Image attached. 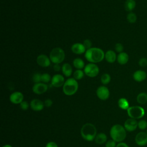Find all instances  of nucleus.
Segmentation results:
<instances>
[{"mask_svg":"<svg viewBox=\"0 0 147 147\" xmlns=\"http://www.w3.org/2000/svg\"><path fill=\"white\" fill-rule=\"evenodd\" d=\"M105 55V53L100 48L91 47V48L86 50L84 57L89 62L91 63H97L103 60Z\"/></svg>","mask_w":147,"mask_h":147,"instance_id":"f257e3e1","label":"nucleus"},{"mask_svg":"<svg viewBox=\"0 0 147 147\" xmlns=\"http://www.w3.org/2000/svg\"><path fill=\"white\" fill-rule=\"evenodd\" d=\"M124 126L119 125L115 124L113 125L110 130V135L112 140L115 142H122L126 137V131Z\"/></svg>","mask_w":147,"mask_h":147,"instance_id":"f03ea898","label":"nucleus"},{"mask_svg":"<svg viewBox=\"0 0 147 147\" xmlns=\"http://www.w3.org/2000/svg\"><path fill=\"white\" fill-rule=\"evenodd\" d=\"M80 134L84 140L91 141L95 140L97 135L96 127L91 123H85L81 128Z\"/></svg>","mask_w":147,"mask_h":147,"instance_id":"7ed1b4c3","label":"nucleus"},{"mask_svg":"<svg viewBox=\"0 0 147 147\" xmlns=\"http://www.w3.org/2000/svg\"><path fill=\"white\" fill-rule=\"evenodd\" d=\"M79 87L78 82L74 78L68 79L63 86V91L66 95L71 96L75 94Z\"/></svg>","mask_w":147,"mask_h":147,"instance_id":"20e7f679","label":"nucleus"},{"mask_svg":"<svg viewBox=\"0 0 147 147\" xmlns=\"http://www.w3.org/2000/svg\"><path fill=\"white\" fill-rule=\"evenodd\" d=\"M49 58L53 63L60 64L62 63L65 59V52L61 48H55L51 51Z\"/></svg>","mask_w":147,"mask_h":147,"instance_id":"39448f33","label":"nucleus"},{"mask_svg":"<svg viewBox=\"0 0 147 147\" xmlns=\"http://www.w3.org/2000/svg\"><path fill=\"white\" fill-rule=\"evenodd\" d=\"M126 111L129 117L135 119H140L145 115L144 109L139 106H130Z\"/></svg>","mask_w":147,"mask_h":147,"instance_id":"423d86ee","label":"nucleus"},{"mask_svg":"<svg viewBox=\"0 0 147 147\" xmlns=\"http://www.w3.org/2000/svg\"><path fill=\"white\" fill-rule=\"evenodd\" d=\"M99 72V69L95 63H88L84 68V74L90 78L96 76Z\"/></svg>","mask_w":147,"mask_h":147,"instance_id":"0eeeda50","label":"nucleus"},{"mask_svg":"<svg viewBox=\"0 0 147 147\" xmlns=\"http://www.w3.org/2000/svg\"><path fill=\"white\" fill-rule=\"evenodd\" d=\"M97 96L102 100L107 99L110 96V91L107 87L104 86L99 87L96 91Z\"/></svg>","mask_w":147,"mask_h":147,"instance_id":"6e6552de","label":"nucleus"},{"mask_svg":"<svg viewBox=\"0 0 147 147\" xmlns=\"http://www.w3.org/2000/svg\"><path fill=\"white\" fill-rule=\"evenodd\" d=\"M138 127V122L133 118H129L126 119L124 123V127L128 131H133Z\"/></svg>","mask_w":147,"mask_h":147,"instance_id":"1a4fd4ad","label":"nucleus"},{"mask_svg":"<svg viewBox=\"0 0 147 147\" xmlns=\"http://www.w3.org/2000/svg\"><path fill=\"white\" fill-rule=\"evenodd\" d=\"M64 78L60 74L54 75L51 79V84L55 87H60L64 84Z\"/></svg>","mask_w":147,"mask_h":147,"instance_id":"9d476101","label":"nucleus"},{"mask_svg":"<svg viewBox=\"0 0 147 147\" xmlns=\"http://www.w3.org/2000/svg\"><path fill=\"white\" fill-rule=\"evenodd\" d=\"M135 142L139 146H145L147 144V134L146 132L138 133L135 137Z\"/></svg>","mask_w":147,"mask_h":147,"instance_id":"9b49d317","label":"nucleus"},{"mask_svg":"<svg viewBox=\"0 0 147 147\" xmlns=\"http://www.w3.org/2000/svg\"><path fill=\"white\" fill-rule=\"evenodd\" d=\"M48 88V87L46 84V83L40 82L35 83L32 87V90L34 93L38 95H40L45 92L47 91Z\"/></svg>","mask_w":147,"mask_h":147,"instance_id":"f8f14e48","label":"nucleus"},{"mask_svg":"<svg viewBox=\"0 0 147 147\" xmlns=\"http://www.w3.org/2000/svg\"><path fill=\"white\" fill-rule=\"evenodd\" d=\"M37 63L41 67H47L50 65L51 64V60L50 58L48 57L47 55L41 54L37 56Z\"/></svg>","mask_w":147,"mask_h":147,"instance_id":"ddd939ff","label":"nucleus"},{"mask_svg":"<svg viewBox=\"0 0 147 147\" xmlns=\"http://www.w3.org/2000/svg\"><path fill=\"white\" fill-rule=\"evenodd\" d=\"M10 100L14 104H20L24 100V95L20 91L13 92L9 97Z\"/></svg>","mask_w":147,"mask_h":147,"instance_id":"4468645a","label":"nucleus"},{"mask_svg":"<svg viewBox=\"0 0 147 147\" xmlns=\"http://www.w3.org/2000/svg\"><path fill=\"white\" fill-rule=\"evenodd\" d=\"M44 103L38 99H34L30 103V108L35 111H41L44 107Z\"/></svg>","mask_w":147,"mask_h":147,"instance_id":"2eb2a0df","label":"nucleus"},{"mask_svg":"<svg viewBox=\"0 0 147 147\" xmlns=\"http://www.w3.org/2000/svg\"><path fill=\"white\" fill-rule=\"evenodd\" d=\"M147 74L145 71L141 69L136 71L133 75V79L137 82H141L145 80L146 78Z\"/></svg>","mask_w":147,"mask_h":147,"instance_id":"dca6fc26","label":"nucleus"},{"mask_svg":"<svg viewBox=\"0 0 147 147\" xmlns=\"http://www.w3.org/2000/svg\"><path fill=\"white\" fill-rule=\"evenodd\" d=\"M86 48L83 44L76 42L71 46V51L73 53L77 55H81L86 52Z\"/></svg>","mask_w":147,"mask_h":147,"instance_id":"f3484780","label":"nucleus"},{"mask_svg":"<svg viewBox=\"0 0 147 147\" xmlns=\"http://www.w3.org/2000/svg\"><path fill=\"white\" fill-rule=\"evenodd\" d=\"M105 58L108 63H113L116 60L117 56L114 51L109 50L106 52L105 55Z\"/></svg>","mask_w":147,"mask_h":147,"instance_id":"a211bd4d","label":"nucleus"},{"mask_svg":"<svg viewBox=\"0 0 147 147\" xmlns=\"http://www.w3.org/2000/svg\"><path fill=\"white\" fill-rule=\"evenodd\" d=\"M129 55H127V53L122 52L121 53H119L118 56H117V61L119 64L121 65H124L126 64L128 61H129Z\"/></svg>","mask_w":147,"mask_h":147,"instance_id":"6ab92c4d","label":"nucleus"},{"mask_svg":"<svg viewBox=\"0 0 147 147\" xmlns=\"http://www.w3.org/2000/svg\"><path fill=\"white\" fill-rule=\"evenodd\" d=\"M61 70L63 74L66 77L70 76L72 74V68L68 63H64L61 67Z\"/></svg>","mask_w":147,"mask_h":147,"instance_id":"aec40b11","label":"nucleus"},{"mask_svg":"<svg viewBox=\"0 0 147 147\" xmlns=\"http://www.w3.org/2000/svg\"><path fill=\"white\" fill-rule=\"evenodd\" d=\"M136 6L135 0H126L124 4V7L126 11L131 12Z\"/></svg>","mask_w":147,"mask_h":147,"instance_id":"412c9836","label":"nucleus"},{"mask_svg":"<svg viewBox=\"0 0 147 147\" xmlns=\"http://www.w3.org/2000/svg\"><path fill=\"white\" fill-rule=\"evenodd\" d=\"M107 139V136L104 133H100L96 135L94 140L98 144H103L105 142H106Z\"/></svg>","mask_w":147,"mask_h":147,"instance_id":"4be33fe9","label":"nucleus"},{"mask_svg":"<svg viewBox=\"0 0 147 147\" xmlns=\"http://www.w3.org/2000/svg\"><path fill=\"white\" fill-rule=\"evenodd\" d=\"M118 105L119 108L125 110H127L130 107L128 100L124 98H121L118 100Z\"/></svg>","mask_w":147,"mask_h":147,"instance_id":"5701e85b","label":"nucleus"},{"mask_svg":"<svg viewBox=\"0 0 147 147\" xmlns=\"http://www.w3.org/2000/svg\"><path fill=\"white\" fill-rule=\"evenodd\" d=\"M137 101L139 104L144 105L147 102V93L140 92L137 96Z\"/></svg>","mask_w":147,"mask_h":147,"instance_id":"b1692460","label":"nucleus"},{"mask_svg":"<svg viewBox=\"0 0 147 147\" xmlns=\"http://www.w3.org/2000/svg\"><path fill=\"white\" fill-rule=\"evenodd\" d=\"M74 66L78 69H82L84 68V62L80 58H76L73 61Z\"/></svg>","mask_w":147,"mask_h":147,"instance_id":"393cba45","label":"nucleus"},{"mask_svg":"<svg viewBox=\"0 0 147 147\" xmlns=\"http://www.w3.org/2000/svg\"><path fill=\"white\" fill-rule=\"evenodd\" d=\"M126 19L129 23L133 24L135 23L137 21V16L134 13L131 11L127 14L126 16Z\"/></svg>","mask_w":147,"mask_h":147,"instance_id":"a878e982","label":"nucleus"},{"mask_svg":"<svg viewBox=\"0 0 147 147\" xmlns=\"http://www.w3.org/2000/svg\"><path fill=\"white\" fill-rule=\"evenodd\" d=\"M74 78L78 80L82 79L84 76V72L82 69H77L74 72Z\"/></svg>","mask_w":147,"mask_h":147,"instance_id":"bb28decb","label":"nucleus"},{"mask_svg":"<svg viewBox=\"0 0 147 147\" xmlns=\"http://www.w3.org/2000/svg\"><path fill=\"white\" fill-rule=\"evenodd\" d=\"M111 80V76L108 74H103L100 78V81L102 84H107L110 83Z\"/></svg>","mask_w":147,"mask_h":147,"instance_id":"cd10ccee","label":"nucleus"},{"mask_svg":"<svg viewBox=\"0 0 147 147\" xmlns=\"http://www.w3.org/2000/svg\"><path fill=\"white\" fill-rule=\"evenodd\" d=\"M138 127L141 130H144L147 129V121L144 119H141L138 122Z\"/></svg>","mask_w":147,"mask_h":147,"instance_id":"c85d7f7f","label":"nucleus"},{"mask_svg":"<svg viewBox=\"0 0 147 147\" xmlns=\"http://www.w3.org/2000/svg\"><path fill=\"white\" fill-rule=\"evenodd\" d=\"M51 75L48 73H44L41 75V82L44 83H47L51 80Z\"/></svg>","mask_w":147,"mask_h":147,"instance_id":"c756f323","label":"nucleus"},{"mask_svg":"<svg viewBox=\"0 0 147 147\" xmlns=\"http://www.w3.org/2000/svg\"><path fill=\"white\" fill-rule=\"evenodd\" d=\"M41 74L37 72L35 73L32 77V79L33 81L35 83H40V82H41Z\"/></svg>","mask_w":147,"mask_h":147,"instance_id":"7c9ffc66","label":"nucleus"},{"mask_svg":"<svg viewBox=\"0 0 147 147\" xmlns=\"http://www.w3.org/2000/svg\"><path fill=\"white\" fill-rule=\"evenodd\" d=\"M138 65L141 67H146L147 66V58L141 57L138 61Z\"/></svg>","mask_w":147,"mask_h":147,"instance_id":"2f4dec72","label":"nucleus"},{"mask_svg":"<svg viewBox=\"0 0 147 147\" xmlns=\"http://www.w3.org/2000/svg\"><path fill=\"white\" fill-rule=\"evenodd\" d=\"M115 49L116 52L119 53H121L123 52V46L121 43H117L115 45Z\"/></svg>","mask_w":147,"mask_h":147,"instance_id":"473e14b6","label":"nucleus"},{"mask_svg":"<svg viewBox=\"0 0 147 147\" xmlns=\"http://www.w3.org/2000/svg\"><path fill=\"white\" fill-rule=\"evenodd\" d=\"M116 142L113 140H110L106 143L105 147H116Z\"/></svg>","mask_w":147,"mask_h":147,"instance_id":"72a5a7b5","label":"nucleus"},{"mask_svg":"<svg viewBox=\"0 0 147 147\" xmlns=\"http://www.w3.org/2000/svg\"><path fill=\"white\" fill-rule=\"evenodd\" d=\"M83 45L84 46L85 48L87 49H88L90 48H91L92 46V42L88 40V39H86L83 41Z\"/></svg>","mask_w":147,"mask_h":147,"instance_id":"f704fd0d","label":"nucleus"},{"mask_svg":"<svg viewBox=\"0 0 147 147\" xmlns=\"http://www.w3.org/2000/svg\"><path fill=\"white\" fill-rule=\"evenodd\" d=\"M20 105V107L22 110H26L30 106V105H29V103L26 101H24V100H23Z\"/></svg>","mask_w":147,"mask_h":147,"instance_id":"c9c22d12","label":"nucleus"},{"mask_svg":"<svg viewBox=\"0 0 147 147\" xmlns=\"http://www.w3.org/2000/svg\"><path fill=\"white\" fill-rule=\"evenodd\" d=\"M44 103L45 106H46L47 107H49L52 105L53 102H52V100L51 99H47L44 101Z\"/></svg>","mask_w":147,"mask_h":147,"instance_id":"e433bc0d","label":"nucleus"},{"mask_svg":"<svg viewBox=\"0 0 147 147\" xmlns=\"http://www.w3.org/2000/svg\"><path fill=\"white\" fill-rule=\"evenodd\" d=\"M45 147H58V146L56 142L53 141H51L47 144Z\"/></svg>","mask_w":147,"mask_h":147,"instance_id":"4c0bfd02","label":"nucleus"},{"mask_svg":"<svg viewBox=\"0 0 147 147\" xmlns=\"http://www.w3.org/2000/svg\"><path fill=\"white\" fill-rule=\"evenodd\" d=\"M53 68L54 71H55L56 72H59L61 69V67H60L59 64H55Z\"/></svg>","mask_w":147,"mask_h":147,"instance_id":"58836bf2","label":"nucleus"},{"mask_svg":"<svg viewBox=\"0 0 147 147\" xmlns=\"http://www.w3.org/2000/svg\"><path fill=\"white\" fill-rule=\"evenodd\" d=\"M116 147H129V146L128 145L126 144V143L121 142H119V143L117 145Z\"/></svg>","mask_w":147,"mask_h":147,"instance_id":"ea45409f","label":"nucleus"},{"mask_svg":"<svg viewBox=\"0 0 147 147\" xmlns=\"http://www.w3.org/2000/svg\"><path fill=\"white\" fill-rule=\"evenodd\" d=\"M2 147H12L10 145H8V144H7V145H5L4 146H3Z\"/></svg>","mask_w":147,"mask_h":147,"instance_id":"a19ab883","label":"nucleus"},{"mask_svg":"<svg viewBox=\"0 0 147 147\" xmlns=\"http://www.w3.org/2000/svg\"><path fill=\"white\" fill-rule=\"evenodd\" d=\"M146 134H147V129H146Z\"/></svg>","mask_w":147,"mask_h":147,"instance_id":"79ce46f5","label":"nucleus"}]
</instances>
